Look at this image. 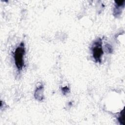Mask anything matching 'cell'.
Segmentation results:
<instances>
[{"label": "cell", "mask_w": 125, "mask_h": 125, "mask_svg": "<svg viewBox=\"0 0 125 125\" xmlns=\"http://www.w3.org/2000/svg\"><path fill=\"white\" fill-rule=\"evenodd\" d=\"M91 49L95 62H101L102 57L104 53L102 48V40L101 38L97 39L93 43Z\"/></svg>", "instance_id": "7a4b0ae2"}, {"label": "cell", "mask_w": 125, "mask_h": 125, "mask_svg": "<svg viewBox=\"0 0 125 125\" xmlns=\"http://www.w3.org/2000/svg\"><path fill=\"white\" fill-rule=\"evenodd\" d=\"M118 120L119 122L120 125H125V112H124V109H123L120 113L118 117Z\"/></svg>", "instance_id": "5b68a950"}, {"label": "cell", "mask_w": 125, "mask_h": 125, "mask_svg": "<svg viewBox=\"0 0 125 125\" xmlns=\"http://www.w3.org/2000/svg\"><path fill=\"white\" fill-rule=\"evenodd\" d=\"M35 98L39 100V101H42L43 98V86L42 85H41L39 87H38L35 92L34 94Z\"/></svg>", "instance_id": "277c9868"}, {"label": "cell", "mask_w": 125, "mask_h": 125, "mask_svg": "<svg viewBox=\"0 0 125 125\" xmlns=\"http://www.w3.org/2000/svg\"><path fill=\"white\" fill-rule=\"evenodd\" d=\"M69 88L67 87H66V86H65V87H63L62 88V91L63 92V93H64V94H66V93H67L68 91H69Z\"/></svg>", "instance_id": "8992f818"}, {"label": "cell", "mask_w": 125, "mask_h": 125, "mask_svg": "<svg viewBox=\"0 0 125 125\" xmlns=\"http://www.w3.org/2000/svg\"><path fill=\"white\" fill-rule=\"evenodd\" d=\"M125 0H116L115 1V8L114 9V12L113 14L115 16H119L120 15L121 13H122V10L121 8H123V7L124 6V2Z\"/></svg>", "instance_id": "3957f363"}, {"label": "cell", "mask_w": 125, "mask_h": 125, "mask_svg": "<svg viewBox=\"0 0 125 125\" xmlns=\"http://www.w3.org/2000/svg\"><path fill=\"white\" fill-rule=\"evenodd\" d=\"M25 51L24 44L23 42L17 47L14 53V59L15 65L19 70L22 69L24 66L23 56L25 54Z\"/></svg>", "instance_id": "6da1fadb"}]
</instances>
